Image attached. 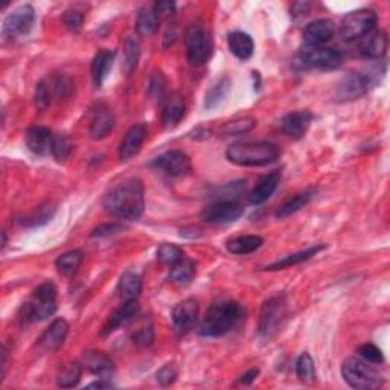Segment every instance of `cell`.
Wrapping results in <instances>:
<instances>
[{
  "mask_svg": "<svg viewBox=\"0 0 390 390\" xmlns=\"http://www.w3.org/2000/svg\"><path fill=\"white\" fill-rule=\"evenodd\" d=\"M145 191L142 182L131 179L115 186L104 197V209L119 220L135 222L142 217L145 209Z\"/></svg>",
  "mask_w": 390,
  "mask_h": 390,
  "instance_id": "6da1fadb",
  "label": "cell"
},
{
  "mask_svg": "<svg viewBox=\"0 0 390 390\" xmlns=\"http://www.w3.org/2000/svg\"><path fill=\"white\" fill-rule=\"evenodd\" d=\"M246 319L244 306L235 300H217L209 306L198 326L203 337H222L229 334Z\"/></svg>",
  "mask_w": 390,
  "mask_h": 390,
  "instance_id": "7a4b0ae2",
  "label": "cell"
},
{
  "mask_svg": "<svg viewBox=\"0 0 390 390\" xmlns=\"http://www.w3.org/2000/svg\"><path fill=\"white\" fill-rule=\"evenodd\" d=\"M281 156L279 146L271 142H238L226 150V157L233 165L255 168L267 166Z\"/></svg>",
  "mask_w": 390,
  "mask_h": 390,
  "instance_id": "3957f363",
  "label": "cell"
},
{
  "mask_svg": "<svg viewBox=\"0 0 390 390\" xmlns=\"http://www.w3.org/2000/svg\"><path fill=\"white\" fill-rule=\"evenodd\" d=\"M57 311V289L52 282H43L34 290L31 299L21 308L25 322H40L52 318Z\"/></svg>",
  "mask_w": 390,
  "mask_h": 390,
  "instance_id": "277c9868",
  "label": "cell"
},
{
  "mask_svg": "<svg viewBox=\"0 0 390 390\" xmlns=\"http://www.w3.org/2000/svg\"><path fill=\"white\" fill-rule=\"evenodd\" d=\"M342 377L348 386L358 390H373L382 386L381 373L363 358H346L342 364Z\"/></svg>",
  "mask_w": 390,
  "mask_h": 390,
  "instance_id": "5b68a950",
  "label": "cell"
},
{
  "mask_svg": "<svg viewBox=\"0 0 390 390\" xmlns=\"http://www.w3.org/2000/svg\"><path fill=\"white\" fill-rule=\"evenodd\" d=\"M286 299L284 294H276L271 296L262 304L261 314H260V335L264 340H271L281 328L284 326L286 319Z\"/></svg>",
  "mask_w": 390,
  "mask_h": 390,
  "instance_id": "8992f818",
  "label": "cell"
},
{
  "mask_svg": "<svg viewBox=\"0 0 390 390\" xmlns=\"http://www.w3.org/2000/svg\"><path fill=\"white\" fill-rule=\"evenodd\" d=\"M377 73H380L378 68H373L367 72H352L349 75H346L340 84L337 86L334 98L338 102H348L362 98L363 95L369 92L371 87L380 83V78Z\"/></svg>",
  "mask_w": 390,
  "mask_h": 390,
  "instance_id": "52a82bcc",
  "label": "cell"
},
{
  "mask_svg": "<svg viewBox=\"0 0 390 390\" xmlns=\"http://www.w3.org/2000/svg\"><path fill=\"white\" fill-rule=\"evenodd\" d=\"M377 25V14L372 10H355L346 14L342 20L340 35L346 41H354L366 37L372 32V29Z\"/></svg>",
  "mask_w": 390,
  "mask_h": 390,
  "instance_id": "ba28073f",
  "label": "cell"
},
{
  "mask_svg": "<svg viewBox=\"0 0 390 390\" xmlns=\"http://www.w3.org/2000/svg\"><path fill=\"white\" fill-rule=\"evenodd\" d=\"M300 61L314 69H335L343 63V55L334 48L304 45L299 54Z\"/></svg>",
  "mask_w": 390,
  "mask_h": 390,
  "instance_id": "9c48e42d",
  "label": "cell"
},
{
  "mask_svg": "<svg viewBox=\"0 0 390 390\" xmlns=\"http://www.w3.org/2000/svg\"><path fill=\"white\" fill-rule=\"evenodd\" d=\"M35 21V10L31 5H21L6 16L2 26L5 40H14L31 31Z\"/></svg>",
  "mask_w": 390,
  "mask_h": 390,
  "instance_id": "30bf717a",
  "label": "cell"
},
{
  "mask_svg": "<svg viewBox=\"0 0 390 390\" xmlns=\"http://www.w3.org/2000/svg\"><path fill=\"white\" fill-rule=\"evenodd\" d=\"M212 52L211 37L203 31L200 25H193L186 32L188 61L193 66H202L209 60Z\"/></svg>",
  "mask_w": 390,
  "mask_h": 390,
  "instance_id": "8fae6325",
  "label": "cell"
},
{
  "mask_svg": "<svg viewBox=\"0 0 390 390\" xmlns=\"http://www.w3.org/2000/svg\"><path fill=\"white\" fill-rule=\"evenodd\" d=\"M244 213V206L237 200L215 202L206 206L202 212V218L206 223L212 224H229L235 223Z\"/></svg>",
  "mask_w": 390,
  "mask_h": 390,
  "instance_id": "7c38bea8",
  "label": "cell"
},
{
  "mask_svg": "<svg viewBox=\"0 0 390 390\" xmlns=\"http://www.w3.org/2000/svg\"><path fill=\"white\" fill-rule=\"evenodd\" d=\"M198 318V302L194 298H188L185 300L179 302L177 305L173 308L171 319L174 329L177 331V334L185 335L194 328Z\"/></svg>",
  "mask_w": 390,
  "mask_h": 390,
  "instance_id": "4fadbf2b",
  "label": "cell"
},
{
  "mask_svg": "<svg viewBox=\"0 0 390 390\" xmlns=\"http://www.w3.org/2000/svg\"><path fill=\"white\" fill-rule=\"evenodd\" d=\"M154 168L162 169L173 177H180L191 171V159L186 153L173 150L162 154L151 164Z\"/></svg>",
  "mask_w": 390,
  "mask_h": 390,
  "instance_id": "5bb4252c",
  "label": "cell"
},
{
  "mask_svg": "<svg viewBox=\"0 0 390 390\" xmlns=\"http://www.w3.org/2000/svg\"><path fill=\"white\" fill-rule=\"evenodd\" d=\"M313 113L310 110H296L285 115L281 119V130L285 136L291 139H300L306 135L313 122Z\"/></svg>",
  "mask_w": 390,
  "mask_h": 390,
  "instance_id": "9a60e30c",
  "label": "cell"
},
{
  "mask_svg": "<svg viewBox=\"0 0 390 390\" xmlns=\"http://www.w3.org/2000/svg\"><path fill=\"white\" fill-rule=\"evenodd\" d=\"M148 135V130H146L145 125L137 124L133 125L127 133H125L124 139L119 145V159L122 162H127L130 159H133L136 154L141 151L142 145Z\"/></svg>",
  "mask_w": 390,
  "mask_h": 390,
  "instance_id": "2e32d148",
  "label": "cell"
},
{
  "mask_svg": "<svg viewBox=\"0 0 390 390\" xmlns=\"http://www.w3.org/2000/svg\"><path fill=\"white\" fill-rule=\"evenodd\" d=\"M334 34H335V26L333 21L328 19L314 20L305 28L304 31L305 45L326 46V43L333 40Z\"/></svg>",
  "mask_w": 390,
  "mask_h": 390,
  "instance_id": "e0dca14e",
  "label": "cell"
},
{
  "mask_svg": "<svg viewBox=\"0 0 390 390\" xmlns=\"http://www.w3.org/2000/svg\"><path fill=\"white\" fill-rule=\"evenodd\" d=\"M25 141L29 151H32L37 156H48L52 151L54 135L49 128L37 125V127H31L26 131Z\"/></svg>",
  "mask_w": 390,
  "mask_h": 390,
  "instance_id": "ac0fdd59",
  "label": "cell"
},
{
  "mask_svg": "<svg viewBox=\"0 0 390 390\" xmlns=\"http://www.w3.org/2000/svg\"><path fill=\"white\" fill-rule=\"evenodd\" d=\"M186 112L185 98L180 93H173L165 99L164 110H162V124L166 130L177 127Z\"/></svg>",
  "mask_w": 390,
  "mask_h": 390,
  "instance_id": "d6986e66",
  "label": "cell"
},
{
  "mask_svg": "<svg viewBox=\"0 0 390 390\" xmlns=\"http://www.w3.org/2000/svg\"><path fill=\"white\" fill-rule=\"evenodd\" d=\"M68 334H69V323L61 318L55 319L40 337L39 344L45 351H49V352L57 351L64 344Z\"/></svg>",
  "mask_w": 390,
  "mask_h": 390,
  "instance_id": "ffe728a7",
  "label": "cell"
},
{
  "mask_svg": "<svg viewBox=\"0 0 390 390\" xmlns=\"http://www.w3.org/2000/svg\"><path fill=\"white\" fill-rule=\"evenodd\" d=\"M81 362H83V366H86L87 371H90L99 378H110V375L115 371L113 360L99 351L84 352Z\"/></svg>",
  "mask_w": 390,
  "mask_h": 390,
  "instance_id": "44dd1931",
  "label": "cell"
},
{
  "mask_svg": "<svg viewBox=\"0 0 390 390\" xmlns=\"http://www.w3.org/2000/svg\"><path fill=\"white\" fill-rule=\"evenodd\" d=\"M139 310H141V306H139L137 300L124 302V305L119 308V310H116L112 318H110V320L107 322L104 331H102V335L112 334L117 328L127 325V323H130L131 320H135V318H137Z\"/></svg>",
  "mask_w": 390,
  "mask_h": 390,
  "instance_id": "7402d4cb",
  "label": "cell"
},
{
  "mask_svg": "<svg viewBox=\"0 0 390 390\" xmlns=\"http://www.w3.org/2000/svg\"><path fill=\"white\" fill-rule=\"evenodd\" d=\"M281 177H282L281 171H273L267 174L266 177H262L261 182L257 183L255 189L252 191V194H250L248 202L255 206L266 203L269 198L275 194V191L279 186V182H281Z\"/></svg>",
  "mask_w": 390,
  "mask_h": 390,
  "instance_id": "603a6c76",
  "label": "cell"
},
{
  "mask_svg": "<svg viewBox=\"0 0 390 390\" xmlns=\"http://www.w3.org/2000/svg\"><path fill=\"white\" fill-rule=\"evenodd\" d=\"M115 128V116L108 107H99L93 115L90 124V137L93 141H101Z\"/></svg>",
  "mask_w": 390,
  "mask_h": 390,
  "instance_id": "cb8c5ba5",
  "label": "cell"
},
{
  "mask_svg": "<svg viewBox=\"0 0 390 390\" xmlns=\"http://www.w3.org/2000/svg\"><path fill=\"white\" fill-rule=\"evenodd\" d=\"M115 61V54L112 50H99V52L95 55L93 61H92V79H93V84L97 89L102 87L104 84V81L107 79L110 70H112V66Z\"/></svg>",
  "mask_w": 390,
  "mask_h": 390,
  "instance_id": "d4e9b609",
  "label": "cell"
},
{
  "mask_svg": "<svg viewBox=\"0 0 390 390\" xmlns=\"http://www.w3.org/2000/svg\"><path fill=\"white\" fill-rule=\"evenodd\" d=\"M116 293L124 302L137 300L142 293V277L133 271H125L117 281Z\"/></svg>",
  "mask_w": 390,
  "mask_h": 390,
  "instance_id": "484cf974",
  "label": "cell"
},
{
  "mask_svg": "<svg viewBox=\"0 0 390 390\" xmlns=\"http://www.w3.org/2000/svg\"><path fill=\"white\" fill-rule=\"evenodd\" d=\"M227 45H229L231 52L242 61L248 60V58L253 55L255 43L252 40V37L246 32L241 31L231 32L229 37H227Z\"/></svg>",
  "mask_w": 390,
  "mask_h": 390,
  "instance_id": "4316f807",
  "label": "cell"
},
{
  "mask_svg": "<svg viewBox=\"0 0 390 390\" xmlns=\"http://www.w3.org/2000/svg\"><path fill=\"white\" fill-rule=\"evenodd\" d=\"M315 194H318V189H315V188H308L305 191H302V193L291 197L289 202L284 203L281 208L276 211V217L277 218H286V217L293 215V213L299 212L302 208H305V206L313 200Z\"/></svg>",
  "mask_w": 390,
  "mask_h": 390,
  "instance_id": "83f0119b",
  "label": "cell"
},
{
  "mask_svg": "<svg viewBox=\"0 0 390 390\" xmlns=\"http://www.w3.org/2000/svg\"><path fill=\"white\" fill-rule=\"evenodd\" d=\"M323 248H326L325 244L313 246V247L306 248V250H302V252L289 255V256H285L284 260H279V261H276V262H273V264H270V266L266 267V270H267V271H276V270H282V269L291 267V266H298V264H300V262L311 260L313 256H315L319 252H322Z\"/></svg>",
  "mask_w": 390,
  "mask_h": 390,
  "instance_id": "f1b7e54d",
  "label": "cell"
},
{
  "mask_svg": "<svg viewBox=\"0 0 390 390\" xmlns=\"http://www.w3.org/2000/svg\"><path fill=\"white\" fill-rule=\"evenodd\" d=\"M262 244L264 240L260 235H244V237L231 240L226 244V247L233 255H250L256 252L257 248H261Z\"/></svg>",
  "mask_w": 390,
  "mask_h": 390,
  "instance_id": "f546056e",
  "label": "cell"
},
{
  "mask_svg": "<svg viewBox=\"0 0 390 390\" xmlns=\"http://www.w3.org/2000/svg\"><path fill=\"white\" fill-rule=\"evenodd\" d=\"M195 273H197L195 262L193 260H188V257H183L182 261H179L175 266L171 267L169 281L179 285H188L193 282Z\"/></svg>",
  "mask_w": 390,
  "mask_h": 390,
  "instance_id": "4dcf8cb0",
  "label": "cell"
},
{
  "mask_svg": "<svg viewBox=\"0 0 390 390\" xmlns=\"http://www.w3.org/2000/svg\"><path fill=\"white\" fill-rule=\"evenodd\" d=\"M387 35L384 32H377L371 35L369 39H366L362 46V54L371 60H380L381 57H384L387 50Z\"/></svg>",
  "mask_w": 390,
  "mask_h": 390,
  "instance_id": "1f68e13d",
  "label": "cell"
},
{
  "mask_svg": "<svg viewBox=\"0 0 390 390\" xmlns=\"http://www.w3.org/2000/svg\"><path fill=\"white\" fill-rule=\"evenodd\" d=\"M139 55H141V45L139 40L135 37H128L124 43V60H122V69L125 75H131L137 68Z\"/></svg>",
  "mask_w": 390,
  "mask_h": 390,
  "instance_id": "d6a6232c",
  "label": "cell"
},
{
  "mask_svg": "<svg viewBox=\"0 0 390 390\" xmlns=\"http://www.w3.org/2000/svg\"><path fill=\"white\" fill-rule=\"evenodd\" d=\"M81 262H83V252L81 250H70L57 257L55 266L64 276H73L78 271Z\"/></svg>",
  "mask_w": 390,
  "mask_h": 390,
  "instance_id": "836d02e7",
  "label": "cell"
},
{
  "mask_svg": "<svg viewBox=\"0 0 390 390\" xmlns=\"http://www.w3.org/2000/svg\"><path fill=\"white\" fill-rule=\"evenodd\" d=\"M231 89V83L227 78H222L218 79L215 84H213L211 89L206 93V99H204V106L208 110H212L218 107L222 102L226 99L227 93H229Z\"/></svg>",
  "mask_w": 390,
  "mask_h": 390,
  "instance_id": "e575fe53",
  "label": "cell"
},
{
  "mask_svg": "<svg viewBox=\"0 0 390 390\" xmlns=\"http://www.w3.org/2000/svg\"><path fill=\"white\" fill-rule=\"evenodd\" d=\"M159 19L156 16V12L148 8H142L137 14V21H136V28L137 32L141 34L142 37H151L153 34H156L157 28H159Z\"/></svg>",
  "mask_w": 390,
  "mask_h": 390,
  "instance_id": "d590c367",
  "label": "cell"
},
{
  "mask_svg": "<svg viewBox=\"0 0 390 390\" xmlns=\"http://www.w3.org/2000/svg\"><path fill=\"white\" fill-rule=\"evenodd\" d=\"M81 373H83V367H81L79 363L66 364L60 371V373H58L57 384L64 389L75 387L81 380Z\"/></svg>",
  "mask_w": 390,
  "mask_h": 390,
  "instance_id": "8d00e7d4",
  "label": "cell"
},
{
  "mask_svg": "<svg viewBox=\"0 0 390 390\" xmlns=\"http://www.w3.org/2000/svg\"><path fill=\"white\" fill-rule=\"evenodd\" d=\"M55 215V208L52 204H43L39 206L32 213H29L26 218H23L21 224L26 227H37V226H43L46 224L48 222L52 220V217Z\"/></svg>",
  "mask_w": 390,
  "mask_h": 390,
  "instance_id": "74e56055",
  "label": "cell"
},
{
  "mask_svg": "<svg viewBox=\"0 0 390 390\" xmlns=\"http://www.w3.org/2000/svg\"><path fill=\"white\" fill-rule=\"evenodd\" d=\"M296 375L298 378L305 382V384H311V382L315 381V366H314V360L313 357L308 354V352H304L296 362Z\"/></svg>",
  "mask_w": 390,
  "mask_h": 390,
  "instance_id": "f35d334b",
  "label": "cell"
},
{
  "mask_svg": "<svg viewBox=\"0 0 390 390\" xmlns=\"http://www.w3.org/2000/svg\"><path fill=\"white\" fill-rule=\"evenodd\" d=\"M183 257H185V255H183V250L174 244H168V242H165V244H162L157 248V260L162 264H165V266L173 267L179 261H182Z\"/></svg>",
  "mask_w": 390,
  "mask_h": 390,
  "instance_id": "ab89813d",
  "label": "cell"
},
{
  "mask_svg": "<svg viewBox=\"0 0 390 390\" xmlns=\"http://www.w3.org/2000/svg\"><path fill=\"white\" fill-rule=\"evenodd\" d=\"M246 189V180L227 183V185L218 188L215 193V202H227V200H237V198L244 193Z\"/></svg>",
  "mask_w": 390,
  "mask_h": 390,
  "instance_id": "60d3db41",
  "label": "cell"
},
{
  "mask_svg": "<svg viewBox=\"0 0 390 390\" xmlns=\"http://www.w3.org/2000/svg\"><path fill=\"white\" fill-rule=\"evenodd\" d=\"M256 125V121L253 117H241V119H235L227 122L222 128V133L227 136H237V135H244L247 131L252 130Z\"/></svg>",
  "mask_w": 390,
  "mask_h": 390,
  "instance_id": "b9f144b4",
  "label": "cell"
},
{
  "mask_svg": "<svg viewBox=\"0 0 390 390\" xmlns=\"http://www.w3.org/2000/svg\"><path fill=\"white\" fill-rule=\"evenodd\" d=\"M52 156L55 157L57 162H66L72 154V144L69 141L68 136L64 135H57L54 136L52 142Z\"/></svg>",
  "mask_w": 390,
  "mask_h": 390,
  "instance_id": "7bdbcfd3",
  "label": "cell"
},
{
  "mask_svg": "<svg viewBox=\"0 0 390 390\" xmlns=\"http://www.w3.org/2000/svg\"><path fill=\"white\" fill-rule=\"evenodd\" d=\"M52 101V89L48 79H41L35 87V106L39 110H46Z\"/></svg>",
  "mask_w": 390,
  "mask_h": 390,
  "instance_id": "ee69618b",
  "label": "cell"
},
{
  "mask_svg": "<svg viewBox=\"0 0 390 390\" xmlns=\"http://www.w3.org/2000/svg\"><path fill=\"white\" fill-rule=\"evenodd\" d=\"M49 84H50V89H52V93L57 98L69 97L73 90V83L70 81V78L66 75L55 77L52 81H49Z\"/></svg>",
  "mask_w": 390,
  "mask_h": 390,
  "instance_id": "f6af8a7d",
  "label": "cell"
},
{
  "mask_svg": "<svg viewBox=\"0 0 390 390\" xmlns=\"http://www.w3.org/2000/svg\"><path fill=\"white\" fill-rule=\"evenodd\" d=\"M358 355L362 357L364 362L372 363V364H381L382 362H384V357H382L381 349L378 348V346H375L372 343H366L363 346H360Z\"/></svg>",
  "mask_w": 390,
  "mask_h": 390,
  "instance_id": "bcb514c9",
  "label": "cell"
},
{
  "mask_svg": "<svg viewBox=\"0 0 390 390\" xmlns=\"http://www.w3.org/2000/svg\"><path fill=\"white\" fill-rule=\"evenodd\" d=\"M133 342L137 346H142V348H148V346L153 344V342H154V328H153L151 322H148V325L144 323V325H141L135 331Z\"/></svg>",
  "mask_w": 390,
  "mask_h": 390,
  "instance_id": "7dc6e473",
  "label": "cell"
},
{
  "mask_svg": "<svg viewBox=\"0 0 390 390\" xmlns=\"http://www.w3.org/2000/svg\"><path fill=\"white\" fill-rule=\"evenodd\" d=\"M63 23H64L66 28L69 29L70 32H79L81 28H83V23H84V14L81 12L79 10L70 8V10L64 12Z\"/></svg>",
  "mask_w": 390,
  "mask_h": 390,
  "instance_id": "c3c4849f",
  "label": "cell"
},
{
  "mask_svg": "<svg viewBox=\"0 0 390 390\" xmlns=\"http://www.w3.org/2000/svg\"><path fill=\"white\" fill-rule=\"evenodd\" d=\"M166 79L162 72H154V75L150 78L148 83V93L153 98H162L165 93Z\"/></svg>",
  "mask_w": 390,
  "mask_h": 390,
  "instance_id": "681fc988",
  "label": "cell"
},
{
  "mask_svg": "<svg viewBox=\"0 0 390 390\" xmlns=\"http://www.w3.org/2000/svg\"><path fill=\"white\" fill-rule=\"evenodd\" d=\"M177 375H179L177 366L174 363H168L162 367V369H159V372L156 373V378L162 386H171L173 382L177 380Z\"/></svg>",
  "mask_w": 390,
  "mask_h": 390,
  "instance_id": "f907efd6",
  "label": "cell"
},
{
  "mask_svg": "<svg viewBox=\"0 0 390 390\" xmlns=\"http://www.w3.org/2000/svg\"><path fill=\"white\" fill-rule=\"evenodd\" d=\"M153 11L156 12V16H157L159 20L168 19L175 12V3L171 2V0H160V2L154 3Z\"/></svg>",
  "mask_w": 390,
  "mask_h": 390,
  "instance_id": "816d5d0a",
  "label": "cell"
},
{
  "mask_svg": "<svg viewBox=\"0 0 390 390\" xmlns=\"http://www.w3.org/2000/svg\"><path fill=\"white\" fill-rule=\"evenodd\" d=\"M124 229L122 224L117 223H108V224H101L98 226L97 229L92 232V237H98V238H106L110 237V235H115L117 232H121Z\"/></svg>",
  "mask_w": 390,
  "mask_h": 390,
  "instance_id": "f5cc1de1",
  "label": "cell"
},
{
  "mask_svg": "<svg viewBox=\"0 0 390 390\" xmlns=\"http://www.w3.org/2000/svg\"><path fill=\"white\" fill-rule=\"evenodd\" d=\"M257 375H260V369H256V367H253V369L247 371L244 375H241L240 382H241V384H244V386H250L257 378Z\"/></svg>",
  "mask_w": 390,
  "mask_h": 390,
  "instance_id": "db71d44e",
  "label": "cell"
},
{
  "mask_svg": "<svg viewBox=\"0 0 390 390\" xmlns=\"http://www.w3.org/2000/svg\"><path fill=\"white\" fill-rule=\"evenodd\" d=\"M87 387H89V389H110V387H113V384L107 378H99L98 381L90 382V384Z\"/></svg>",
  "mask_w": 390,
  "mask_h": 390,
  "instance_id": "11a10c76",
  "label": "cell"
}]
</instances>
